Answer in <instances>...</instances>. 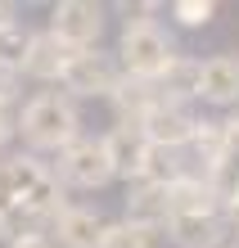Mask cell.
<instances>
[{"label":"cell","instance_id":"cell-1","mask_svg":"<svg viewBox=\"0 0 239 248\" xmlns=\"http://www.w3.org/2000/svg\"><path fill=\"white\" fill-rule=\"evenodd\" d=\"M68 208L64 185L54 167L36 154H9L0 158V239H18L32 230H46Z\"/></svg>","mask_w":239,"mask_h":248},{"label":"cell","instance_id":"cell-2","mask_svg":"<svg viewBox=\"0 0 239 248\" xmlns=\"http://www.w3.org/2000/svg\"><path fill=\"white\" fill-rule=\"evenodd\" d=\"M18 136L27 140L32 154H64L72 140L81 136V113L68 95L59 91H41L23 104L18 113Z\"/></svg>","mask_w":239,"mask_h":248},{"label":"cell","instance_id":"cell-3","mask_svg":"<svg viewBox=\"0 0 239 248\" xmlns=\"http://www.w3.org/2000/svg\"><path fill=\"white\" fill-rule=\"evenodd\" d=\"M176 41L162 32V27L149 18V23H127L122 36H117V68L122 77H136V81H154L176 63Z\"/></svg>","mask_w":239,"mask_h":248},{"label":"cell","instance_id":"cell-4","mask_svg":"<svg viewBox=\"0 0 239 248\" xmlns=\"http://www.w3.org/2000/svg\"><path fill=\"white\" fill-rule=\"evenodd\" d=\"M54 176H59V185H68V189H104L109 181H117L104 136H86V131H81L64 154H54Z\"/></svg>","mask_w":239,"mask_h":248},{"label":"cell","instance_id":"cell-5","mask_svg":"<svg viewBox=\"0 0 239 248\" xmlns=\"http://www.w3.org/2000/svg\"><path fill=\"white\" fill-rule=\"evenodd\" d=\"M122 81V68H117L113 54L104 50H77L64 68V86H68V99H109Z\"/></svg>","mask_w":239,"mask_h":248},{"label":"cell","instance_id":"cell-6","mask_svg":"<svg viewBox=\"0 0 239 248\" xmlns=\"http://www.w3.org/2000/svg\"><path fill=\"white\" fill-rule=\"evenodd\" d=\"M50 32L68 50H99L104 36V5L95 0H59L50 9Z\"/></svg>","mask_w":239,"mask_h":248},{"label":"cell","instance_id":"cell-7","mask_svg":"<svg viewBox=\"0 0 239 248\" xmlns=\"http://www.w3.org/2000/svg\"><path fill=\"white\" fill-rule=\"evenodd\" d=\"M194 126H199V118L190 113V104L158 99V104L144 113L140 136H144L149 144H158V149H176V154H185V144H190V136H194Z\"/></svg>","mask_w":239,"mask_h":248},{"label":"cell","instance_id":"cell-8","mask_svg":"<svg viewBox=\"0 0 239 248\" xmlns=\"http://www.w3.org/2000/svg\"><path fill=\"white\" fill-rule=\"evenodd\" d=\"M104 230H109V221H104L99 208L68 203V208L50 221L46 235H50L54 248H104Z\"/></svg>","mask_w":239,"mask_h":248},{"label":"cell","instance_id":"cell-9","mask_svg":"<svg viewBox=\"0 0 239 248\" xmlns=\"http://www.w3.org/2000/svg\"><path fill=\"white\" fill-rule=\"evenodd\" d=\"M77 50H68L64 41H59L50 27L46 32H32V41H27V59L18 68V77H32V81H64V68Z\"/></svg>","mask_w":239,"mask_h":248},{"label":"cell","instance_id":"cell-10","mask_svg":"<svg viewBox=\"0 0 239 248\" xmlns=\"http://www.w3.org/2000/svg\"><path fill=\"white\" fill-rule=\"evenodd\" d=\"M162 230L176 248H226L230 221L221 212H199V217H172Z\"/></svg>","mask_w":239,"mask_h":248},{"label":"cell","instance_id":"cell-11","mask_svg":"<svg viewBox=\"0 0 239 248\" xmlns=\"http://www.w3.org/2000/svg\"><path fill=\"white\" fill-rule=\"evenodd\" d=\"M199 99L212 104V108H235L239 104V59L235 54H212V59H203Z\"/></svg>","mask_w":239,"mask_h":248},{"label":"cell","instance_id":"cell-12","mask_svg":"<svg viewBox=\"0 0 239 248\" xmlns=\"http://www.w3.org/2000/svg\"><path fill=\"white\" fill-rule=\"evenodd\" d=\"M104 144H109L113 176H122L127 185H136L140 167H144V154H149V140L140 136V126H113V131H104Z\"/></svg>","mask_w":239,"mask_h":248},{"label":"cell","instance_id":"cell-13","mask_svg":"<svg viewBox=\"0 0 239 248\" xmlns=\"http://www.w3.org/2000/svg\"><path fill=\"white\" fill-rule=\"evenodd\" d=\"M199 212H221V203L212 194V185H207V176L185 171L181 181L167 185V221L172 217H199Z\"/></svg>","mask_w":239,"mask_h":248},{"label":"cell","instance_id":"cell-14","mask_svg":"<svg viewBox=\"0 0 239 248\" xmlns=\"http://www.w3.org/2000/svg\"><path fill=\"white\" fill-rule=\"evenodd\" d=\"M158 86L154 81H136V77H122L117 81V91L109 95V104L117 113V126H140L144 122V113L158 104Z\"/></svg>","mask_w":239,"mask_h":248},{"label":"cell","instance_id":"cell-15","mask_svg":"<svg viewBox=\"0 0 239 248\" xmlns=\"http://www.w3.org/2000/svg\"><path fill=\"white\" fill-rule=\"evenodd\" d=\"M199 77H203V59L176 54V63L158 77V95L172 104H190V99H199Z\"/></svg>","mask_w":239,"mask_h":248},{"label":"cell","instance_id":"cell-16","mask_svg":"<svg viewBox=\"0 0 239 248\" xmlns=\"http://www.w3.org/2000/svg\"><path fill=\"white\" fill-rule=\"evenodd\" d=\"M127 221L162 230V226H167V189H162V185L136 181V185L127 189Z\"/></svg>","mask_w":239,"mask_h":248},{"label":"cell","instance_id":"cell-17","mask_svg":"<svg viewBox=\"0 0 239 248\" xmlns=\"http://www.w3.org/2000/svg\"><path fill=\"white\" fill-rule=\"evenodd\" d=\"M162 244V230L154 226H136V221H109L104 230V248H158Z\"/></svg>","mask_w":239,"mask_h":248},{"label":"cell","instance_id":"cell-18","mask_svg":"<svg viewBox=\"0 0 239 248\" xmlns=\"http://www.w3.org/2000/svg\"><path fill=\"white\" fill-rule=\"evenodd\" d=\"M185 149L194 154V163H203V176H207V171L221 163V122L199 118V126H194V136H190Z\"/></svg>","mask_w":239,"mask_h":248},{"label":"cell","instance_id":"cell-19","mask_svg":"<svg viewBox=\"0 0 239 248\" xmlns=\"http://www.w3.org/2000/svg\"><path fill=\"white\" fill-rule=\"evenodd\" d=\"M27 41H32V32H27L23 23L0 27V63L18 72V68H23V59H27Z\"/></svg>","mask_w":239,"mask_h":248},{"label":"cell","instance_id":"cell-20","mask_svg":"<svg viewBox=\"0 0 239 248\" xmlns=\"http://www.w3.org/2000/svg\"><path fill=\"white\" fill-rule=\"evenodd\" d=\"M172 18L181 23V27H207V23L217 18V5H212V0H176Z\"/></svg>","mask_w":239,"mask_h":248},{"label":"cell","instance_id":"cell-21","mask_svg":"<svg viewBox=\"0 0 239 248\" xmlns=\"http://www.w3.org/2000/svg\"><path fill=\"white\" fill-rule=\"evenodd\" d=\"M221 158L239 167V113H235V118H226V122H221Z\"/></svg>","mask_w":239,"mask_h":248},{"label":"cell","instance_id":"cell-22","mask_svg":"<svg viewBox=\"0 0 239 248\" xmlns=\"http://www.w3.org/2000/svg\"><path fill=\"white\" fill-rule=\"evenodd\" d=\"M18 136V113H14V104H0V149Z\"/></svg>","mask_w":239,"mask_h":248},{"label":"cell","instance_id":"cell-23","mask_svg":"<svg viewBox=\"0 0 239 248\" xmlns=\"http://www.w3.org/2000/svg\"><path fill=\"white\" fill-rule=\"evenodd\" d=\"M14 95H18V72L0 63V104H14Z\"/></svg>","mask_w":239,"mask_h":248},{"label":"cell","instance_id":"cell-24","mask_svg":"<svg viewBox=\"0 0 239 248\" xmlns=\"http://www.w3.org/2000/svg\"><path fill=\"white\" fill-rule=\"evenodd\" d=\"M9 248H54V244H50V235H46V230H32V235H18Z\"/></svg>","mask_w":239,"mask_h":248},{"label":"cell","instance_id":"cell-25","mask_svg":"<svg viewBox=\"0 0 239 248\" xmlns=\"http://www.w3.org/2000/svg\"><path fill=\"white\" fill-rule=\"evenodd\" d=\"M14 23H18V9L9 0H0V27H14Z\"/></svg>","mask_w":239,"mask_h":248},{"label":"cell","instance_id":"cell-26","mask_svg":"<svg viewBox=\"0 0 239 248\" xmlns=\"http://www.w3.org/2000/svg\"><path fill=\"white\" fill-rule=\"evenodd\" d=\"M221 217H226V221H235V226H239V189H235V199L226 203V208H221Z\"/></svg>","mask_w":239,"mask_h":248},{"label":"cell","instance_id":"cell-27","mask_svg":"<svg viewBox=\"0 0 239 248\" xmlns=\"http://www.w3.org/2000/svg\"><path fill=\"white\" fill-rule=\"evenodd\" d=\"M226 248H239V244H226Z\"/></svg>","mask_w":239,"mask_h":248}]
</instances>
